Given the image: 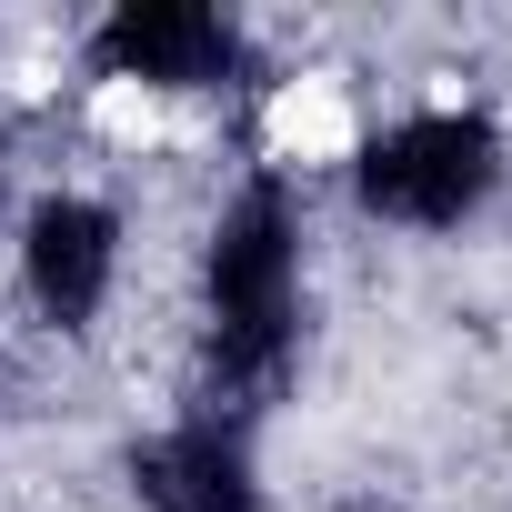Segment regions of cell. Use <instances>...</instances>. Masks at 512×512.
<instances>
[{"mask_svg": "<svg viewBox=\"0 0 512 512\" xmlns=\"http://www.w3.org/2000/svg\"><path fill=\"white\" fill-rule=\"evenodd\" d=\"M211 332H201V412L251 422L302 352V201L282 171L241 181L211 221Z\"/></svg>", "mask_w": 512, "mask_h": 512, "instance_id": "1", "label": "cell"}, {"mask_svg": "<svg viewBox=\"0 0 512 512\" xmlns=\"http://www.w3.org/2000/svg\"><path fill=\"white\" fill-rule=\"evenodd\" d=\"M352 191H362L372 221L462 231V221L502 191V131H492L482 111H412V121H392L382 141H362Z\"/></svg>", "mask_w": 512, "mask_h": 512, "instance_id": "2", "label": "cell"}, {"mask_svg": "<svg viewBox=\"0 0 512 512\" xmlns=\"http://www.w3.org/2000/svg\"><path fill=\"white\" fill-rule=\"evenodd\" d=\"M91 61L111 81H151V91H221L251 71V41L231 11H201V0H121L91 31Z\"/></svg>", "mask_w": 512, "mask_h": 512, "instance_id": "3", "label": "cell"}, {"mask_svg": "<svg viewBox=\"0 0 512 512\" xmlns=\"http://www.w3.org/2000/svg\"><path fill=\"white\" fill-rule=\"evenodd\" d=\"M111 272H121V211H111V201L51 191V201L21 221V292H31L41 322L91 332L101 302H111Z\"/></svg>", "mask_w": 512, "mask_h": 512, "instance_id": "4", "label": "cell"}, {"mask_svg": "<svg viewBox=\"0 0 512 512\" xmlns=\"http://www.w3.org/2000/svg\"><path fill=\"white\" fill-rule=\"evenodd\" d=\"M131 482L151 512H262V472H251V422L231 412H181L131 452Z\"/></svg>", "mask_w": 512, "mask_h": 512, "instance_id": "5", "label": "cell"}, {"mask_svg": "<svg viewBox=\"0 0 512 512\" xmlns=\"http://www.w3.org/2000/svg\"><path fill=\"white\" fill-rule=\"evenodd\" d=\"M0 392H11V362H0Z\"/></svg>", "mask_w": 512, "mask_h": 512, "instance_id": "6", "label": "cell"}]
</instances>
